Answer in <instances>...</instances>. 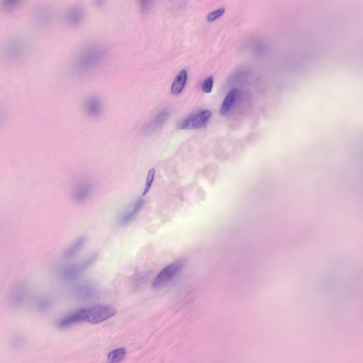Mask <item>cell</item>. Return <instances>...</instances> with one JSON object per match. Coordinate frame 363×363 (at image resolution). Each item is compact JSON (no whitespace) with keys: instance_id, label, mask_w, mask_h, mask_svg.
I'll return each mask as SVG.
<instances>
[{"instance_id":"obj_7","label":"cell","mask_w":363,"mask_h":363,"mask_svg":"<svg viewBox=\"0 0 363 363\" xmlns=\"http://www.w3.org/2000/svg\"><path fill=\"white\" fill-rule=\"evenodd\" d=\"M85 12L83 8L80 6H72L69 7L64 14V20L70 26L76 27L83 22L85 19Z\"/></svg>"},{"instance_id":"obj_4","label":"cell","mask_w":363,"mask_h":363,"mask_svg":"<svg viewBox=\"0 0 363 363\" xmlns=\"http://www.w3.org/2000/svg\"><path fill=\"white\" fill-rule=\"evenodd\" d=\"M212 116V113L210 110L201 111L180 121L178 124V128L181 130H193L203 128L210 120Z\"/></svg>"},{"instance_id":"obj_18","label":"cell","mask_w":363,"mask_h":363,"mask_svg":"<svg viewBox=\"0 0 363 363\" xmlns=\"http://www.w3.org/2000/svg\"><path fill=\"white\" fill-rule=\"evenodd\" d=\"M213 86H214V78L212 76L209 77L202 85V90L206 93H210L212 92Z\"/></svg>"},{"instance_id":"obj_2","label":"cell","mask_w":363,"mask_h":363,"mask_svg":"<svg viewBox=\"0 0 363 363\" xmlns=\"http://www.w3.org/2000/svg\"><path fill=\"white\" fill-rule=\"evenodd\" d=\"M105 54V48L99 44L89 45L82 48L72 62L73 73L77 76L88 74L96 69Z\"/></svg>"},{"instance_id":"obj_13","label":"cell","mask_w":363,"mask_h":363,"mask_svg":"<svg viewBox=\"0 0 363 363\" xmlns=\"http://www.w3.org/2000/svg\"><path fill=\"white\" fill-rule=\"evenodd\" d=\"M187 72L186 70L183 69L178 73V76L175 78L174 82L171 86V93L174 95H178L181 94L184 88H185L186 83L187 81Z\"/></svg>"},{"instance_id":"obj_5","label":"cell","mask_w":363,"mask_h":363,"mask_svg":"<svg viewBox=\"0 0 363 363\" xmlns=\"http://www.w3.org/2000/svg\"><path fill=\"white\" fill-rule=\"evenodd\" d=\"M183 266L184 263L182 260L175 261L169 265L157 275L153 280L152 287L155 289L164 287L180 273Z\"/></svg>"},{"instance_id":"obj_10","label":"cell","mask_w":363,"mask_h":363,"mask_svg":"<svg viewBox=\"0 0 363 363\" xmlns=\"http://www.w3.org/2000/svg\"><path fill=\"white\" fill-rule=\"evenodd\" d=\"M53 19V12L50 7L43 6L37 9L35 13L36 24L41 27H46Z\"/></svg>"},{"instance_id":"obj_12","label":"cell","mask_w":363,"mask_h":363,"mask_svg":"<svg viewBox=\"0 0 363 363\" xmlns=\"http://www.w3.org/2000/svg\"><path fill=\"white\" fill-rule=\"evenodd\" d=\"M93 190H94V185L92 182L86 180L81 182L76 189V199L80 202L85 201L92 195Z\"/></svg>"},{"instance_id":"obj_16","label":"cell","mask_w":363,"mask_h":363,"mask_svg":"<svg viewBox=\"0 0 363 363\" xmlns=\"http://www.w3.org/2000/svg\"><path fill=\"white\" fill-rule=\"evenodd\" d=\"M155 171L154 168L148 171L147 178H146V185H145V187L144 189V192H143L142 195L145 196L147 194L148 191L151 189L152 185H153V181H154Z\"/></svg>"},{"instance_id":"obj_20","label":"cell","mask_w":363,"mask_h":363,"mask_svg":"<svg viewBox=\"0 0 363 363\" xmlns=\"http://www.w3.org/2000/svg\"><path fill=\"white\" fill-rule=\"evenodd\" d=\"M3 114H2L1 112H0V126H1L2 123H3Z\"/></svg>"},{"instance_id":"obj_19","label":"cell","mask_w":363,"mask_h":363,"mask_svg":"<svg viewBox=\"0 0 363 363\" xmlns=\"http://www.w3.org/2000/svg\"><path fill=\"white\" fill-rule=\"evenodd\" d=\"M141 8H142V10L145 12V11H146L147 10V8L148 7V2H142L141 3Z\"/></svg>"},{"instance_id":"obj_14","label":"cell","mask_w":363,"mask_h":363,"mask_svg":"<svg viewBox=\"0 0 363 363\" xmlns=\"http://www.w3.org/2000/svg\"><path fill=\"white\" fill-rule=\"evenodd\" d=\"M126 351L124 348H117L111 351L107 356V363H119L126 356Z\"/></svg>"},{"instance_id":"obj_1","label":"cell","mask_w":363,"mask_h":363,"mask_svg":"<svg viewBox=\"0 0 363 363\" xmlns=\"http://www.w3.org/2000/svg\"><path fill=\"white\" fill-rule=\"evenodd\" d=\"M29 51L28 39L21 35H12L7 37L0 48L2 58L10 65H17L24 61Z\"/></svg>"},{"instance_id":"obj_3","label":"cell","mask_w":363,"mask_h":363,"mask_svg":"<svg viewBox=\"0 0 363 363\" xmlns=\"http://www.w3.org/2000/svg\"><path fill=\"white\" fill-rule=\"evenodd\" d=\"M81 322L97 324L103 323L117 314V310L110 305H95L79 309Z\"/></svg>"},{"instance_id":"obj_9","label":"cell","mask_w":363,"mask_h":363,"mask_svg":"<svg viewBox=\"0 0 363 363\" xmlns=\"http://www.w3.org/2000/svg\"><path fill=\"white\" fill-rule=\"evenodd\" d=\"M171 112L169 109H163L158 112L157 115L155 116L151 122L148 123L145 128V132L146 134H151L158 131L171 117Z\"/></svg>"},{"instance_id":"obj_17","label":"cell","mask_w":363,"mask_h":363,"mask_svg":"<svg viewBox=\"0 0 363 363\" xmlns=\"http://www.w3.org/2000/svg\"><path fill=\"white\" fill-rule=\"evenodd\" d=\"M225 12H226V10H225L224 8H220L219 10H216L214 11V12H211V13L209 14L208 17H207V21H208L209 22H213V21H216V19L222 17Z\"/></svg>"},{"instance_id":"obj_6","label":"cell","mask_w":363,"mask_h":363,"mask_svg":"<svg viewBox=\"0 0 363 363\" xmlns=\"http://www.w3.org/2000/svg\"><path fill=\"white\" fill-rule=\"evenodd\" d=\"M83 110L89 117H100L103 114L104 110L103 101L99 96H89L84 101Z\"/></svg>"},{"instance_id":"obj_15","label":"cell","mask_w":363,"mask_h":363,"mask_svg":"<svg viewBox=\"0 0 363 363\" xmlns=\"http://www.w3.org/2000/svg\"><path fill=\"white\" fill-rule=\"evenodd\" d=\"M21 2L19 0H5L1 4V9L3 12H12L20 7Z\"/></svg>"},{"instance_id":"obj_11","label":"cell","mask_w":363,"mask_h":363,"mask_svg":"<svg viewBox=\"0 0 363 363\" xmlns=\"http://www.w3.org/2000/svg\"><path fill=\"white\" fill-rule=\"evenodd\" d=\"M239 95V90L237 89H233L228 93L220 109V115L226 116L232 112L233 109L237 105V102Z\"/></svg>"},{"instance_id":"obj_8","label":"cell","mask_w":363,"mask_h":363,"mask_svg":"<svg viewBox=\"0 0 363 363\" xmlns=\"http://www.w3.org/2000/svg\"><path fill=\"white\" fill-rule=\"evenodd\" d=\"M145 203L144 200L140 199L137 200V201L132 204L130 207H128L123 214L119 216V223L121 225V226H125V225L128 224L131 222L134 219V218L137 216V214H139V212L141 210V209L144 207Z\"/></svg>"}]
</instances>
